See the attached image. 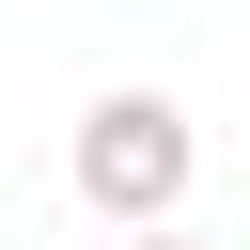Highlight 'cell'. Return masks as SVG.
<instances>
[{"mask_svg": "<svg viewBox=\"0 0 250 250\" xmlns=\"http://www.w3.org/2000/svg\"><path fill=\"white\" fill-rule=\"evenodd\" d=\"M188 172H203V141H188V109H172V94H94V109H78V141H62V188H78L109 234L172 219V203H188Z\"/></svg>", "mask_w": 250, "mask_h": 250, "instance_id": "obj_1", "label": "cell"}, {"mask_svg": "<svg viewBox=\"0 0 250 250\" xmlns=\"http://www.w3.org/2000/svg\"><path fill=\"white\" fill-rule=\"evenodd\" d=\"M125 250H203V234H172V219H141V234H125Z\"/></svg>", "mask_w": 250, "mask_h": 250, "instance_id": "obj_2", "label": "cell"}]
</instances>
